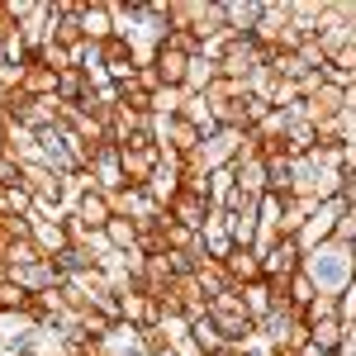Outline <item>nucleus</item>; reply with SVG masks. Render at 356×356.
<instances>
[{"label":"nucleus","instance_id":"obj_1","mask_svg":"<svg viewBox=\"0 0 356 356\" xmlns=\"http://www.w3.org/2000/svg\"><path fill=\"white\" fill-rule=\"evenodd\" d=\"M300 271L314 280V290H318V295H337V300H342V290L356 280V247L328 238V243H318L314 252H304V266H300Z\"/></svg>","mask_w":356,"mask_h":356},{"label":"nucleus","instance_id":"obj_2","mask_svg":"<svg viewBox=\"0 0 356 356\" xmlns=\"http://www.w3.org/2000/svg\"><path fill=\"white\" fill-rule=\"evenodd\" d=\"M209 318H214V328L223 332V342H228V347H238V342H247V337L257 332V318L247 314L243 290H238V285L209 300Z\"/></svg>","mask_w":356,"mask_h":356},{"label":"nucleus","instance_id":"obj_3","mask_svg":"<svg viewBox=\"0 0 356 356\" xmlns=\"http://www.w3.org/2000/svg\"><path fill=\"white\" fill-rule=\"evenodd\" d=\"M347 214V200L337 195V200H323V204H314V214L304 219V228L295 233V243L304 247V252H314L318 243H328L332 233H337V219Z\"/></svg>","mask_w":356,"mask_h":356},{"label":"nucleus","instance_id":"obj_4","mask_svg":"<svg viewBox=\"0 0 356 356\" xmlns=\"http://www.w3.org/2000/svg\"><path fill=\"white\" fill-rule=\"evenodd\" d=\"M300 266H304V247L295 238H275L261 252V280H271V285H285L290 275H300Z\"/></svg>","mask_w":356,"mask_h":356},{"label":"nucleus","instance_id":"obj_5","mask_svg":"<svg viewBox=\"0 0 356 356\" xmlns=\"http://www.w3.org/2000/svg\"><path fill=\"white\" fill-rule=\"evenodd\" d=\"M266 48L257 43V38H233L228 43V53L219 57V76H228V81H247L257 67H266Z\"/></svg>","mask_w":356,"mask_h":356},{"label":"nucleus","instance_id":"obj_6","mask_svg":"<svg viewBox=\"0 0 356 356\" xmlns=\"http://www.w3.org/2000/svg\"><path fill=\"white\" fill-rule=\"evenodd\" d=\"M29 238L38 243V252L48 257V261H57L67 247H72V228H67V214H33V223H29Z\"/></svg>","mask_w":356,"mask_h":356},{"label":"nucleus","instance_id":"obj_7","mask_svg":"<svg viewBox=\"0 0 356 356\" xmlns=\"http://www.w3.org/2000/svg\"><path fill=\"white\" fill-rule=\"evenodd\" d=\"M119 162H124V181L143 191L152 181V171L162 166V143H129V147H119Z\"/></svg>","mask_w":356,"mask_h":356},{"label":"nucleus","instance_id":"obj_8","mask_svg":"<svg viewBox=\"0 0 356 356\" xmlns=\"http://www.w3.org/2000/svg\"><path fill=\"white\" fill-rule=\"evenodd\" d=\"M119 323H129V328H157L162 309H157V300L143 285H129V290H119Z\"/></svg>","mask_w":356,"mask_h":356},{"label":"nucleus","instance_id":"obj_9","mask_svg":"<svg viewBox=\"0 0 356 356\" xmlns=\"http://www.w3.org/2000/svg\"><path fill=\"white\" fill-rule=\"evenodd\" d=\"M100 72H105V81L110 86H124L138 76V53L124 43V38H110V43H100Z\"/></svg>","mask_w":356,"mask_h":356},{"label":"nucleus","instance_id":"obj_10","mask_svg":"<svg viewBox=\"0 0 356 356\" xmlns=\"http://www.w3.org/2000/svg\"><path fill=\"white\" fill-rule=\"evenodd\" d=\"M86 171L95 176V191H105V195H119L124 186H129V181H124V162H119V147H114V143L95 147V157H90Z\"/></svg>","mask_w":356,"mask_h":356},{"label":"nucleus","instance_id":"obj_11","mask_svg":"<svg viewBox=\"0 0 356 356\" xmlns=\"http://www.w3.org/2000/svg\"><path fill=\"white\" fill-rule=\"evenodd\" d=\"M10 280L24 290V295H48V290H57L67 275H62V266L57 261H33V266H10Z\"/></svg>","mask_w":356,"mask_h":356},{"label":"nucleus","instance_id":"obj_12","mask_svg":"<svg viewBox=\"0 0 356 356\" xmlns=\"http://www.w3.org/2000/svg\"><path fill=\"white\" fill-rule=\"evenodd\" d=\"M171 223H181V228H204L209 223V214H214V204H209V195H200V191H181L176 200H171Z\"/></svg>","mask_w":356,"mask_h":356},{"label":"nucleus","instance_id":"obj_13","mask_svg":"<svg viewBox=\"0 0 356 356\" xmlns=\"http://www.w3.org/2000/svg\"><path fill=\"white\" fill-rule=\"evenodd\" d=\"M157 143L171 147V152H181V157H191L195 147L204 143V134L195 129L191 119H181V114H176V119H157Z\"/></svg>","mask_w":356,"mask_h":356},{"label":"nucleus","instance_id":"obj_14","mask_svg":"<svg viewBox=\"0 0 356 356\" xmlns=\"http://www.w3.org/2000/svg\"><path fill=\"white\" fill-rule=\"evenodd\" d=\"M24 356H76V342H72L67 332L57 328L53 318H43V323L33 328V337H29Z\"/></svg>","mask_w":356,"mask_h":356},{"label":"nucleus","instance_id":"obj_15","mask_svg":"<svg viewBox=\"0 0 356 356\" xmlns=\"http://www.w3.org/2000/svg\"><path fill=\"white\" fill-rule=\"evenodd\" d=\"M67 219H76L81 228H90V233H105V223L114 219V209H110V195L105 191H86L76 204H72V214Z\"/></svg>","mask_w":356,"mask_h":356},{"label":"nucleus","instance_id":"obj_16","mask_svg":"<svg viewBox=\"0 0 356 356\" xmlns=\"http://www.w3.org/2000/svg\"><path fill=\"white\" fill-rule=\"evenodd\" d=\"M81 33H86V43H110V38H119L114 33V10H110V0H90V5H81Z\"/></svg>","mask_w":356,"mask_h":356},{"label":"nucleus","instance_id":"obj_17","mask_svg":"<svg viewBox=\"0 0 356 356\" xmlns=\"http://www.w3.org/2000/svg\"><path fill=\"white\" fill-rule=\"evenodd\" d=\"M347 110V90H337V86H318L309 100H304V119L309 124H323V119H337V114Z\"/></svg>","mask_w":356,"mask_h":356},{"label":"nucleus","instance_id":"obj_18","mask_svg":"<svg viewBox=\"0 0 356 356\" xmlns=\"http://www.w3.org/2000/svg\"><path fill=\"white\" fill-rule=\"evenodd\" d=\"M223 271H228V280L243 290V285H252V280H261V252H257V247H233V252L223 257Z\"/></svg>","mask_w":356,"mask_h":356},{"label":"nucleus","instance_id":"obj_19","mask_svg":"<svg viewBox=\"0 0 356 356\" xmlns=\"http://www.w3.org/2000/svg\"><path fill=\"white\" fill-rule=\"evenodd\" d=\"M57 76H62V72H53L48 62L29 57V62H24V81H19V90H24V95H33V100H53V95H57Z\"/></svg>","mask_w":356,"mask_h":356},{"label":"nucleus","instance_id":"obj_20","mask_svg":"<svg viewBox=\"0 0 356 356\" xmlns=\"http://www.w3.org/2000/svg\"><path fill=\"white\" fill-rule=\"evenodd\" d=\"M223 19H228V33L252 38L261 24V0H223Z\"/></svg>","mask_w":356,"mask_h":356},{"label":"nucleus","instance_id":"obj_21","mask_svg":"<svg viewBox=\"0 0 356 356\" xmlns=\"http://www.w3.org/2000/svg\"><path fill=\"white\" fill-rule=\"evenodd\" d=\"M5 157H10V162H19V166H29V162H43V152H38V134L10 119V138H5Z\"/></svg>","mask_w":356,"mask_h":356},{"label":"nucleus","instance_id":"obj_22","mask_svg":"<svg viewBox=\"0 0 356 356\" xmlns=\"http://www.w3.org/2000/svg\"><path fill=\"white\" fill-rule=\"evenodd\" d=\"M233 176H238V191L261 200L271 195V181H266V157H247V162H233Z\"/></svg>","mask_w":356,"mask_h":356},{"label":"nucleus","instance_id":"obj_23","mask_svg":"<svg viewBox=\"0 0 356 356\" xmlns=\"http://www.w3.org/2000/svg\"><path fill=\"white\" fill-rule=\"evenodd\" d=\"M152 67H157V76H162V86H176V90H186V72H191V57L181 53V48H166L152 57Z\"/></svg>","mask_w":356,"mask_h":356},{"label":"nucleus","instance_id":"obj_24","mask_svg":"<svg viewBox=\"0 0 356 356\" xmlns=\"http://www.w3.org/2000/svg\"><path fill=\"white\" fill-rule=\"evenodd\" d=\"M261 157H266V181H271V195L290 200V195H295V157H285V152H261Z\"/></svg>","mask_w":356,"mask_h":356},{"label":"nucleus","instance_id":"obj_25","mask_svg":"<svg viewBox=\"0 0 356 356\" xmlns=\"http://www.w3.org/2000/svg\"><path fill=\"white\" fill-rule=\"evenodd\" d=\"M200 243H204V257H214V261H223L228 252H233V238H228V219H223L219 209L209 214V223L200 228Z\"/></svg>","mask_w":356,"mask_h":356},{"label":"nucleus","instance_id":"obj_26","mask_svg":"<svg viewBox=\"0 0 356 356\" xmlns=\"http://www.w3.org/2000/svg\"><path fill=\"white\" fill-rule=\"evenodd\" d=\"M323 10H328V0H295V10H290V24L300 38H318V29H323Z\"/></svg>","mask_w":356,"mask_h":356},{"label":"nucleus","instance_id":"obj_27","mask_svg":"<svg viewBox=\"0 0 356 356\" xmlns=\"http://www.w3.org/2000/svg\"><path fill=\"white\" fill-rule=\"evenodd\" d=\"M195 285L204 290V300H214V295H223V290H233V280H228V271H223V261H214V257H204V261L195 266Z\"/></svg>","mask_w":356,"mask_h":356},{"label":"nucleus","instance_id":"obj_28","mask_svg":"<svg viewBox=\"0 0 356 356\" xmlns=\"http://www.w3.org/2000/svg\"><path fill=\"white\" fill-rule=\"evenodd\" d=\"M90 90H95V86H90V76H86L81 67H72V72L57 76V100H62V105H81Z\"/></svg>","mask_w":356,"mask_h":356},{"label":"nucleus","instance_id":"obj_29","mask_svg":"<svg viewBox=\"0 0 356 356\" xmlns=\"http://www.w3.org/2000/svg\"><path fill=\"white\" fill-rule=\"evenodd\" d=\"M309 342L337 356V352H342V342H347V323H342V318H328V323H309Z\"/></svg>","mask_w":356,"mask_h":356},{"label":"nucleus","instance_id":"obj_30","mask_svg":"<svg viewBox=\"0 0 356 356\" xmlns=\"http://www.w3.org/2000/svg\"><path fill=\"white\" fill-rule=\"evenodd\" d=\"M243 304H247V314L261 323L266 314L275 309V295H271V280H252V285H243Z\"/></svg>","mask_w":356,"mask_h":356},{"label":"nucleus","instance_id":"obj_31","mask_svg":"<svg viewBox=\"0 0 356 356\" xmlns=\"http://www.w3.org/2000/svg\"><path fill=\"white\" fill-rule=\"evenodd\" d=\"M214 81H219V62H209V57H191V72H186V95H204Z\"/></svg>","mask_w":356,"mask_h":356},{"label":"nucleus","instance_id":"obj_32","mask_svg":"<svg viewBox=\"0 0 356 356\" xmlns=\"http://www.w3.org/2000/svg\"><path fill=\"white\" fill-rule=\"evenodd\" d=\"M181 119H191V124H195V129H200L204 138L219 129V124H214V110H209V100H204V95H186V105H181Z\"/></svg>","mask_w":356,"mask_h":356},{"label":"nucleus","instance_id":"obj_33","mask_svg":"<svg viewBox=\"0 0 356 356\" xmlns=\"http://www.w3.org/2000/svg\"><path fill=\"white\" fill-rule=\"evenodd\" d=\"M309 214H314V204H309V200H300V195H290V200H285V214H280V238H295Z\"/></svg>","mask_w":356,"mask_h":356},{"label":"nucleus","instance_id":"obj_34","mask_svg":"<svg viewBox=\"0 0 356 356\" xmlns=\"http://www.w3.org/2000/svg\"><path fill=\"white\" fill-rule=\"evenodd\" d=\"M105 238H110L114 252H134V247H138V223H134V219H119V214H114V219L105 223Z\"/></svg>","mask_w":356,"mask_h":356},{"label":"nucleus","instance_id":"obj_35","mask_svg":"<svg viewBox=\"0 0 356 356\" xmlns=\"http://www.w3.org/2000/svg\"><path fill=\"white\" fill-rule=\"evenodd\" d=\"M191 337H195V342H200L209 356H219L223 347H228V342H223V332L214 328V318H209V314H204V318H191Z\"/></svg>","mask_w":356,"mask_h":356},{"label":"nucleus","instance_id":"obj_36","mask_svg":"<svg viewBox=\"0 0 356 356\" xmlns=\"http://www.w3.org/2000/svg\"><path fill=\"white\" fill-rule=\"evenodd\" d=\"M181 105H186V90H176V86H162V90L152 95V114H157V119H176Z\"/></svg>","mask_w":356,"mask_h":356},{"label":"nucleus","instance_id":"obj_37","mask_svg":"<svg viewBox=\"0 0 356 356\" xmlns=\"http://www.w3.org/2000/svg\"><path fill=\"white\" fill-rule=\"evenodd\" d=\"M285 300H290V304H295V309L304 314L309 304L318 300V290H314V280H309V275L300 271V275H290V285H285Z\"/></svg>","mask_w":356,"mask_h":356},{"label":"nucleus","instance_id":"obj_38","mask_svg":"<svg viewBox=\"0 0 356 356\" xmlns=\"http://www.w3.org/2000/svg\"><path fill=\"white\" fill-rule=\"evenodd\" d=\"M33 57H38V62H48L53 72H72V67H76V53H72V48H62V43H53V38H48Z\"/></svg>","mask_w":356,"mask_h":356},{"label":"nucleus","instance_id":"obj_39","mask_svg":"<svg viewBox=\"0 0 356 356\" xmlns=\"http://www.w3.org/2000/svg\"><path fill=\"white\" fill-rule=\"evenodd\" d=\"M33 261H48V257L38 252V243H33V238H15V243H10V257H5V266H33Z\"/></svg>","mask_w":356,"mask_h":356},{"label":"nucleus","instance_id":"obj_40","mask_svg":"<svg viewBox=\"0 0 356 356\" xmlns=\"http://www.w3.org/2000/svg\"><path fill=\"white\" fill-rule=\"evenodd\" d=\"M328 318H342V304H337V295H318V300L304 309V323H328Z\"/></svg>","mask_w":356,"mask_h":356},{"label":"nucleus","instance_id":"obj_41","mask_svg":"<svg viewBox=\"0 0 356 356\" xmlns=\"http://www.w3.org/2000/svg\"><path fill=\"white\" fill-rule=\"evenodd\" d=\"M337 243H352L356 247V204H347V214L337 219V233H332Z\"/></svg>","mask_w":356,"mask_h":356},{"label":"nucleus","instance_id":"obj_42","mask_svg":"<svg viewBox=\"0 0 356 356\" xmlns=\"http://www.w3.org/2000/svg\"><path fill=\"white\" fill-rule=\"evenodd\" d=\"M5 186H19V162H10V157H0V191Z\"/></svg>","mask_w":356,"mask_h":356},{"label":"nucleus","instance_id":"obj_43","mask_svg":"<svg viewBox=\"0 0 356 356\" xmlns=\"http://www.w3.org/2000/svg\"><path fill=\"white\" fill-rule=\"evenodd\" d=\"M337 304H342V318H356V280L342 290V300H337Z\"/></svg>","mask_w":356,"mask_h":356},{"label":"nucleus","instance_id":"obj_44","mask_svg":"<svg viewBox=\"0 0 356 356\" xmlns=\"http://www.w3.org/2000/svg\"><path fill=\"white\" fill-rule=\"evenodd\" d=\"M342 200H347V204H356V171H347V186H342Z\"/></svg>","mask_w":356,"mask_h":356},{"label":"nucleus","instance_id":"obj_45","mask_svg":"<svg viewBox=\"0 0 356 356\" xmlns=\"http://www.w3.org/2000/svg\"><path fill=\"white\" fill-rule=\"evenodd\" d=\"M295 356H332V352H323V347H314V342H309V347H300Z\"/></svg>","mask_w":356,"mask_h":356},{"label":"nucleus","instance_id":"obj_46","mask_svg":"<svg viewBox=\"0 0 356 356\" xmlns=\"http://www.w3.org/2000/svg\"><path fill=\"white\" fill-rule=\"evenodd\" d=\"M347 323V342H356V318H342Z\"/></svg>","mask_w":356,"mask_h":356},{"label":"nucleus","instance_id":"obj_47","mask_svg":"<svg viewBox=\"0 0 356 356\" xmlns=\"http://www.w3.org/2000/svg\"><path fill=\"white\" fill-rule=\"evenodd\" d=\"M337 356H356V342H342V352Z\"/></svg>","mask_w":356,"mask_h":356},{"label":"nucleus","instance_id":"obj_48","mask_svg":"<svg viewBox=\"0 0 356 356\" xmlns=\"http://www.w3.org/2000/svg\"><path fill=\"white\" fill-rule=\"evenodd\" d=\"M5 280H10V266H5V261H0V285H5Z\"/></svg>","mask_w":356,"mask_h":356}]
</instances>
